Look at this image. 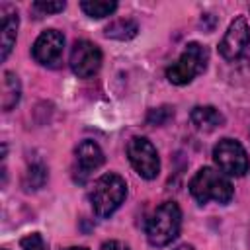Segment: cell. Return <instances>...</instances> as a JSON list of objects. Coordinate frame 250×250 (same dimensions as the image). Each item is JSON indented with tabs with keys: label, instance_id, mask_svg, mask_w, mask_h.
I'll list each match as a JSON object with an SVG mask.
<instances>
[{
	"label": "cell",
	"instance_id": "cell-1",
	"mask_svg": "<svg viewBox=\"0 0 250 250\" xmlns=\"http://www.w3.org/2000/svg\"><path fill=\"white\" fill-rule=\"evenodd\" d=\"M189 193L199 203L217 201L225 205L232 199V184L225 172L205 166V168H199L191 178Z\"/></svg>",
	"mask_w": 250,
	"mask_h": 250
},
{
	"label": "cell",
	"instance_id": "cell-2",
	"mask_svg": "<svg viewBox=\"0 0 250 250\" xmlns=\"http://www.w3.org/2000/svg\"><path fill=\"white\" fill-rule=\"evenodd\" d=\"M180 227H182V211L178 203L164 201L146 219L145 232L152 246H166L178 236Z\"/></svg>",
	"mask_w": 250,
	"mask_h": 250
},
{
	"label": "cell",
	"instance_id": "cell-3",
	"mask_svg": "<svg viewBox=\"0 0 250 250\" xmlns=\"http://www.w3.org/2000/svg\"><path fill=\"white\" fill-rule=\"evenodd\" d=\"M127 195V184L119 174H104L98 178L90 189V203L94 213L100 219L109 217L119 209V205L125 201Z\"/></svg>",
	"mask_w": 250,
	"mask_h": 250
},
{
	"label": "cell",
	"instance_id": "cell-4",
	"mask_svg": "<svg viewBox=\"0 0 250 250\" xmlns=\"http://www.w3.org/2000/svg\"><path fill=\"white\" fill-rule=\"evenodd\" d=\"M207 61H209V51L205 45L195 43V41L188 43L186 49L182 51V55L178 57V61L168 66L166 78L176 86L189 84L197 74H201L205 70Z\"/></svg>",
	"mask_w": 250,
	"mask_h": 250
},
{
	"label": "cell",
	"instance_id": "cell-5",
	"mask_svg": "<svg viewBox=\"0 0 250 250\" xmlns=\"http://www.w3.org/2000/svg\"><path fill=\"white\" fill-rule=\"evenodd\" d=\"M215 164L227 176H244L250 170V160L244 146L234 139H221L213 148Z\"/></svg>",
	"mask_w": 250,
	"mask_h": 250
},
{
	"label": "cell",
	"instance_id": "cell-6",
	"mask_svg": "<svg viewBox=\"0 0 250 250\" xmlns=\"http://www.w3.org/2000/svg\"><path fill=\"white\" fill-rule=\"evenodd\" d=\"M127 156L135 172L145 180H154L160 172V158L154 145L145 137H133L127 143Z\"/></svg>",
	"mask_w": 250,
	"mask_h": 250
},
{
	"label": "cell",
	"instance_id": "cell-7",
	"mask_svg": "<svg viewBox=\"0 0 250 250\" xmlns=\"http://www.w3.org/2000/svg\"><path fill=\"white\" fill-rule=\"evenodd\" d=\"M102 66V51L88 39H80L70 51V68L78 78L94 76Z\"/></svg>",
	"mask_w": 250,
	"mask_h": 250
},
{
	"label": "cell",
	"instance_id": "cell-8",
	"mask_svg": "<svg viewBox=\"0 0 250 250\" xmlns=\"http://www.w3.org/2000/svg\"><path fill=\"white\" fill-rule=\"evenodd\" d=\"M250 45V25L246 21L244 16H238L227 29L225 37L219 43V53L227 59V61H234L238 59L246 47Z\"/></svg>",
	"mask_w": 250,
	"mask_h": 250
},
{
	"label": "cell",
	"instance_id": "cell-9",
	"mask_svg": "<svg viewBox=\"0 0 250 250\" xmlns=\"http://www.w3.org/2000/svg\"><path fill=\"white\" fill-rule=\"evenodd\" d=\"M62 49H64L62 33L57 29H47L35 39V43L31 47V55L39 64L55 66L62 57Z\"/></svg>",
	"mask_w": 250,
	"mask_h": 250
},
{
	"label": "cell",
	"instance_id": "cell-10",
	"mask_svg": "<svg viewBox=\"0 0 250 250\" xmlns=\"http://www.w3.org/2000/svg\"><path fill=\"white\" fill-rule=\"evenodd\" d=\"M74 154H76V170H80L78 174H82V180L104 164V152L94 141H82L76 146Z\"/></svg>",
	"mask_w": 250,
	"mask_h": 250
},
{
	"label": "cell",
	"instance_id": "cell-11",
	"mask_svg": "<svg viewBox=\"0 0 250 250\" xmlns=\"http://www.w3.org/2000/svg\"><path fill=\"white\" fill-rule=\"evenodd\" d=\"M0 16H2V33H0V49H2V53H0V59L6 61L10 51H12V47H14V43H16L20 20H18V12H14L8 6H4L0 10Z\"/></svg>",
	"mask_w": 250,
	"mask_h": 250
},
{
	"label": "cell",
	"instance_id": "cell-12",
	"mask_svg": "<svg viewBox=\"0 0 250 250\" xmlns=\"http://www.w3.org/2000/svg\"><path fill=\"white\" fill-rule=\"evenodd\" d=\"M189 119H191V123H193L195 129L205 131V133L215 131L225 121L223 113L217 107H213V105H195L191 109V113H189Z\"/></svg>",
	"mask_w": 250,
	"mask_h": 250
},
{
	"label": "cell",
	"instance_id": "cell-13",
	"mask_svg": "<svg viewBox=\"0 0 250 250\" xmlns=\"http://www.w3.org/2000/svg\"><path fill=\"white\" fill-rule=\"evenodd\" d=\"M20 94H21V88H20V80L14 72H4V80H2V109L4 111H10L18 102H20Z\"/></svg>",
	"mask_w": 250,
	"mask_h": 250
},
{
	"label": "cell",
	"instance_id": "cell-14",
	"mask_svg": "<svg viewBox=\"0 0 250 250\" xmlns=\"http://www.w3.org/2000/svg\"><path fill=\"white\" fill-rule=\"evenodd\" d=\"M80 8L86 16L102 20L105 16H111L117 10V2H113V0H84V2H80Z\"/></svg>",
	"mask_w": 250,
	"mask_h": 250
},
{
	"label": "cell",
	"instance_id": "cell-15",
	"mask_svg": "<svg viewBox=\"0 0 250 250\" xmlns=\"http://www.w3.org/2000/svg\"><path fill=\"white\" fill-rule=\"evenodd\" d=\"M137 31H139L137 23H135L133 20H127V18L115 20V21H111V23L105 27V35L111 37V39H119V41H125V39L135 37Z\"/></svg>",
	"mask_w": 250,
	"mask_h": 250
},
{
	"label": "cell",
	"instance_id": "cell-16",
	"mask_svg": "<svg viewBox=\"0 0 250 250\" xmlns=\"http://www.w3.org/2000/svg\"><path fill=\"white\" fill-rule=\"evenodd\" d=\"M45 178H47L45 168L39 166V164H35V166H31V168L27 170L25 180H23V186H25V189H39V188L43 186Z\"/></svg>",
	"mask_w": 250,
	"mask_h": 250
},
{
	"label": "cell",
	"instance_id": "cell-17",
	"mask_svg": "<svg viewBox=\"0 0 250 250\" xmlns=\"http://www.w3.org/2000/svg\"><path fill=\"white\" fill-rule=\"evenodd\" d=\"M172 115H174L172 107L164 105V107H158V109H150L148 115H146V121H148L150 125H164Z\"/></svg>",
	"mask_w": 250,
	"mask_h": 250
},
{
	"label": "cell",
	"instance_id": "cell-18",
	"mask_svg": "<svg viewBox=\"0 0 250 250\" xmlns=\"http://www.w3.org/2000/svg\"><path fill=\"white\" fill-rule=\"evenodd\" d=\"M21 250H47V244L39 232H31L21 238Z\"/></svg>",
	"mask_w": 250,
	"mask_h": 250
},
{
	"label": "cell",
	"instance_id": "cell-19",
	"mask_svg": "<svg viewBox=\"0 0 250 250\" xmlns=\"http://www.w3.org/2000/svg\"><path fill=\"white\" fill-rule=\"evenodd\" d=\"M64 2H45V0H37L33 2V10L35 12H41V14H57V12H62L64 10Z\"/></svg>",
	"mask_w": 250,
	"mask_h": 250
},
{
	"label": "cell",
	"instance_id": "cell-20",
	"mask_svg": "<svg viewBox=\"0 0 250 250\" xmlns=\"http://www.w3.org/2000/svg\"><path fill=\"white\" fill-rule=\"evenodd\" d=\"M100 250H129V246L125 242H121V240H107V242L102 244Z\"/></svg>",
	"mask_w": 250,
	"mask_h": 250
},
{
	"label": "cell",
	"instance_id": "cell-21",
	"mask_svg": "<svg viewBox=\"0 0 250 250\" xmlns=\"http://www.w3.org/2000/svg\"><path fill=\"white\" fill-rule=\"evenodd\" d=\"M66 250H88V248H84V246H72V248H66Z\"/></svg>",
	"mask_w": 250,
	"mask_h": 250
},
{
	"label": "cell",
	"instance_id": "cell-22",
	"mask_svg": "<svg viewBox=\"0 0 250 250\" xmlns=\"http://www.w3.org/2000/svg\"><path fill=\"white\" fill-rule=\"evenodd\" d=\"M176 250H193V248H191V246H186V244H184V246H178Z\"/></svg>",
	"mask_w": 250,
	"mask_h": 250
}]
</instances>
